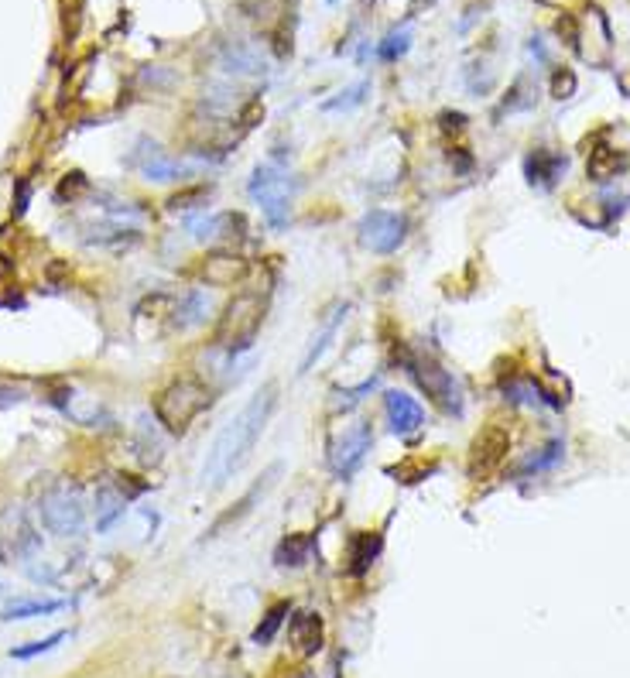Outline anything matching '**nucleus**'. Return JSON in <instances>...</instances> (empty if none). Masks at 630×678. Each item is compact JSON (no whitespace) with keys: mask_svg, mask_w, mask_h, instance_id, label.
I'll return each mask as SVG.
<instances>
[{"mask_svg":"<svg viewBox=\"0 0 630 678\" xmlns=\"http://www.w3.org/2000/svg\"><path fill=\"white\" fill-rule=\"evenodd\" d=\"M275 408H277V381H267L223 429L216 431L213 446H209L206 462H202V483L209 490H219L233 473H240V466L250 460V452H254L257 439L267 429Z\"/></svg>","mask_w":630,"mask_h":678,"instance_id":"obj_1","label":"nucleus"},{"mask_svg":"<svg viewBox=\"0 0 630 678\" xmlns=\"http://www.w3.org/2000/svg\"><path fill=\"white\" fill-rule=\"evenodd\" d=\"M206 408H209V387L202 384L199 377H179V381H171L158 394V401H154L158 421L169 431H175V435H182Z\"/></svg>","mask_w":630,"mask_h":678,"instance_id":"obj_2","label":"nucleus"},{"mask_svg":"<svg viewBox=\"0 0 630 678\" xmlns=\"http://www.w3.org/2000/svg\"><path fill=\"white\" fill-rule=\"evenodd\" d=\"M250 199L261 206L264 219L281 230L288 219H292V196H295V179L288 175V169H281L275 161H264L254 169V179H250Z\"/></svg>","mask_w":630,"mask_h":678,"instance_id":"obj_3","label":"nucleus"},{"mask_svg":"<svg viewBox=\"0 0 630 678\" xmlns=\"http://www.w3.org/2000/svg\"><path fill=\"white\" fill-rule=\"evenodd\" d=\"M264 308L267 305H264L261 295L254 292L237 295L230 305L223 308L219 323H216V343L223 350H230V354H244L247 346L254 343V336H257V329H261Z\"/></svg>","mask_w":630,"mask_h":678,"instance_id":"obj_4","label":"nucleus"},{"mask_svg":"<svg viewBox=\"0 0 630 678\" xmlns=\"http://www.w3.org/2000/svg\"><path fill=\"white\" fill-rule=\"evenodd\" d=\"M408 373L418 381V387L429 394L446 415H462V387L442 363L431 356H408Z\"/></svg>","mask_w":630,"mask_h":678,"instance_id":"obj_5","label":"nucleus"},{"mask_svg":"<svg viewBox=\"0 0 630 678\" xmlns=\"http://www.w3.org/2000/svg\"><path fill=\"white\" fill-rule=\"evenodd\" d=\"M408 237V219L391 209H370L360 219V244L373 254H394Z\"/></svg>","mask_w":630,"mask_h":678,"instance_id":"obj_6","label":"nucleus"},{"mask_svg":"<svg viewBox=\"0 0 630 678\" xmlns=\"http://www.w3.org/2000/svg\"><path fill=\"white\" fill-rule=\"evenodd\" d=\"M42 524L52 535L73 538L86 528V508L73 490H52L42 497Z\"/></svg>","mask_w":630,"mask_h":678,"instance_id":"obj_7","label":"nucleus"},{"mask_svg":"<svg viewBox=\"0 0 630 678\" xmlns=\"http://www.w3.org/2000/svg\"><path fill=\"white\" fill-rule=\"evenodd\" d=\"M508 446H510L508 429H500V425H487V429L473 439V449H470V462H466L470 477L473 479L493 477V473L504 466V460H508Z\"/></svg>","mask_w":630,"mask_h":678,"instance_id":"obj_8","label":"nucleus"},{"mask_svg":"<svg viewBox=\"0 0 630 678\" xmlns=\"http://www.w3.org/2000/svg\"><path fill=\"white\" fill-rule=\"evenodd\" d=\"M370 446H373V429H370V421H354V425L343 429V435H336V442H333V452H329L333 470H336L339 477H354L356 470L363 466V460H367Z\"/></svg>","mask_w":630,"mask_h":678,"instance_id":"obj_9","label":"nucleus"},{"mask_svg":"<svg viewBox=\"0 0 630 678\" xmlns=\"http://www.w3.org/2000/svg\"><path fill=\"white\" fill-rule=\"evenodd\" d=\"M384 408H387V418H391V429L398 435H412L425 425V412L412 394L404 391H384Z\"/></svg>","mask_w":630,"mask_h":678,"instance_id":"obj_10","label":"nucleus"},{"mask_svg":"<svg viewBox=\"0 0 630 678\" xmlns=\"http://www.w3.org/2000/svg\"><path fill=\"white\" fill-rule=\"evenodd\" d=\"M134 161H138L141 175H144L148 182H171V179H179L185 171L171 154H165L158 144H148V140L138 148V158H134Z\"/></svg>","mask_w":630,"mask_h":678,"instance_id":"obj_11","label":"nucleus"},{"mask_svg":"<svg viewBox=\"0 0 630 678\" xmlns=\"http://www.w3.org/2000/svg\"><path fill=\"white\" fill-rule=\"evenodd\" d=\"M202 275L209 285H237L247 275V261L237 254H213L202 267Z\"/></svg>","mask_w":630,"mask_h":678,"instance_id":"obj_12","label":"nucleus"},{"mask_svg":"<svg viewBox=\"0 0 630 678\" xmlns=\"http://www.w3.org/2000/svg\"><path fill=\"white\" fill-rule=\"evenodd\" d=\"M566 158L562 154H552V151H535L528 158V182L531 185H555V179L566 171Z\"/></svg>","mask_w":630,"mask_h":678,"instance_id":"obj_13","label":"nucleus"},{"mask_svg":"<svg viewBox=\"0 0 630 678\" xmlns=\"http://www.w3.org/2000/svg\"><path fill=\"white\" fill-rule=\"evenodd\" d=\"M381 548H384V541H381V535H356L354 541H350V572L354 576H363V572L373 566V558L381 555Z\"/></svg>","mask_w":630,"mask_h":678,"instance_id":"obj_14","label":"nucleus"},{"mask_svg":"<svg viewBox=\"0 0 630 678\" xmlns=\"http://www.w3.org/2000/svg\"><path fill=\"white\" fill-rule=\"evenodd\" d=\"M292 637L298 641V647H302L305 654L319 651V647H323V624H319V616L308 614V610H302V614L295 616Z\"/></svg>","mask_w":630,"mask_h":678,"instance_id":"obj_15","label":"nucleus"},{"mask_svg":"<svg viewBox=\"0 0 630 678\" xmlns=\"http://www.w3.org/2000/svg\"><path fill=\"white\" fill-rule=\"evenodd\" d=\"M312 545L315 538L312 535H288V538L277 545V566H305L308 555H312Z\"/></svg>","mask_w":630,"mask_h":678,"instance_id":"obj_16","label":"nucleus"},{"mask_svg":"<svg viewBox=\"0 0 630 678\" xmlns=\"http://www.w3.org/2000/svg\"><path fill=\"white\" fill-rule=\"evenodd\" d=\"M206 308H209V298L202 292H189L179 302V308H175V325L179 329H189V325H196L206 319Z\"/></svg>","mask_w":630,"mask_h":678,"instance_id":"obj_17","label":"nucleus"},{"mask_svg":"<svg viewBox=\"0 0 630 678\" xmlns=\"http://www.w3.org/2000/svg\"><path fill=\"white\" fill-rule=\"evenodd\" d=\"M343 319H346V308H339L336 315H333V319L325 323V329H323V333H319V336H315V343L308 346L305 360H302V367H298V370H302V373H305V370H312V367H315V360H319V356H323L325 350H329V343H333V336H336V333H339V325H343Z\"/></svg>","mask_w":630,"mask_h":678,"instance_id":"obj_18","label":"nucleus"},{"mask_svg":"<svg viewBox=\"0 0 630 678\" xmlns=\"http://www.w3.org/2000/svg\"><path fill=\"white\" fill-rule=\"evenodd\" d=\"M62 606H65L62 600H15L0 616H4V620H28V616L55 614V610H62Z\"/></svg>","mask_w":630,"mask_h":678,"instance_id":"obj_19","label":"nucleus"},{"mask_svg":"<svg viewBox=\"0 0 630 678\" xmlns=\"http://www.w3.org/2000/svg\"><path fill=\"white\" fill-rule=\"evenodd\" d=\"M412 24H401V28L387 31V38L381 42V48H377V59L384 62H398L401 55H408V48H412Z\"/></svg>","mask_w":630,"mask_h":678,"instance_id":"obj_20","label":"nucleus"},{"mask_svg":"<svg viewBox=\"0 0 630 678\" xmlns=\"http://www.w3.org/2000/svg\"><path fill=\"white\" fill-rule=\"evenodd\" d=\"M624 165V158L614 151V148H596V151L589 154V175L593 179H610V175H616V169Z\"/></svg>","mask_w":630,"mask_h":678,"instance_id":"obj_21","label":"nucleus"},{"mask_svg":"<svg viewBox=\"0 0 630 678\" xmlns=\"http://www.w3.org/2000/svg\"><path fill=\"white\" fill-rule=\"evenodd\" d=\"M367 90H370V82H354V86H346V90L339 92V96H333V100H325L323 110H325V113H339V110H354V107H360V103L367 100Z\"/></svg>","mask_w":630,"mask_h":678,"instance_id":"obj_22","label":"nucleus"},{"mask_svg":"<svg viewBox=\"0 0 630 678\" xmlns=\"http://www.w3.org/2000/svg\"><path fill=\"white\" fill-rule=\"evenodd\" d=\"M288 603H277L275 610H267V616H264V624L254 631V644H271L275 641V634H277V627L285 624V616H288Z\"/></svg>","mask_w":630,"mask_h":678,"instance_id":"obj_23","label":"nucleus"},{"mask_svg":"<svg viewBox=\"0 0 630 678\" xmlns=\"http://www.w3.org/2000/svg\"><path fill=\"white\" fill-rule=\"evenodd\" d=\"M123 508H127V504H123V497H117V493H110V490L100 493V504H96L100 518H96V528H100V531H107L110 524L123 514Z\"/></svg>","mask_w":630,"mask_h":678,"instance_id":"obj_24","label":"nucleus"},{"mask_svg":"<svg viewBox=\"0 0 630 678\" xmlns=\"http://www.w3.org/2000/svg\"><path fill=\"white\" fill-rule=\"evenodd\" d=\"M65 637H69L65 631L48 634L45 641H34V644L15 647V651H11V658H17V662H28V658H38V654H45V651H52V647H59L62 641H65Z\"/></svg>","mask_w":630,"mask_h":678,"instance_id":"obj_25","label":"nucleus"},{"mask_svg":"<svg viewBox=\"0 0 630 678\" xmlns=\"http://www.w3.org/2000/svg\"><path fill=\"white\" fill-rule=\"evenodd\" d=\"M227 73H237V76H254L257 73V59L247 52V48H233L230 55H227V65H223Z\"/></svg>","mask_w":630,"mask_h":678,"instance_id":"obj_26","label":"nucleus"},{"mask_svg":"<svg viewBox=\"0 0 630 678\" xmlns=\"http://www.w3.org/2000/svg\"><path fill=\"white\" fill-rule=\"evenodd\" d=\"M572 90H576V76H572L569 69L555 73V79H552V92H555V96H558V100H566V96H572Z\"/></svg>","mask_w":630,"mask_h":678,"instance_id":"obj_27","label":"nucleus"}]
</instances>
